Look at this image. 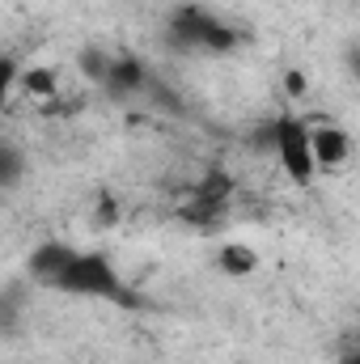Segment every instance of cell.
Wrapping results in <instances>:
<instances>
[{
  "label": "cell",
  "mask_w": 360,
  "mask_h": 364,
  "mask_svg": "<svg viewBox=\"0 0 360 364\" xmlns=\"http://www.w3.org/2000/svg\"><path fill=\"white\" fill-rule=\"evenodd\" d=\"M149 68L136 60V55H119L115 60V68H110V77L102 81V90L110 93V97H136V93L149 90Z\"/></svg>",
  "instance_id": "4"
},
{
  "label": "cell",
  "mask_w": 360,
  "mask_h": 364,
  "mask_svg": "<svg viewBox=\"0 0 360 364\" xmlns=\"http://www.w3.org/2000/svg\"><path fill=\"white\" fill-rule=\"evenodd\" d=\"M55 288L73 292V296H97V301H115V305H136V296L123 284V275L115 272V263L106 255H97V250H77Z\"/></svg>",
  "instance_id": "1"
},
{
  "label": "cell",
  "mask_w": 360,
  "mask_h": 364,
  "mask_svg": "<svg viewBox=\"0 0 360 364\" xmlns=\"http://www.w3.org/2000/svg\"><path fill=\"white\" fill-rule=\"evenodd\" d=\"M17 174H21V153H17L13 144H4V170H0V182H4V186H13Z\"/></svg>",
  "instance_id": "10"
},
{
  "label": "cell",
  "mask_w": 360,
  "mask_h": 364,
  "mask_svg": "<svg viewBox=\"0 0 360 364\" xmlns=\"http://www.w3.org/2000/svg\"><path fill=\"white\" fill-rule=\"evenodd\" d=\"M275 157L284 166V174L292 182H314V170H318V157H314V127L301 123L297 114H280L275 123Z\"/></svg>",
  "instance_id": "3"
},
{
  "label": "cell",
  "mask_w": 360,
  "mask_h": 364,
  "mask_svg": "<svg viewBox=\"0 0 360 364\" xmlns=\"http://www.w3.org/2000/svg\"><path fill=\"white\" fill-rule=\"evenodd\" d=\"M348 64L356 68V77H360V51H348Z\"/></svg>",
  "instance_id": "13"
},
{
  "label": "cell",
  "mask_w": 360,
  "mask_h": 364,
  "mask_svg": "<svg viewBox=\"0 0 360 364\" xmlns=\"http://www.w3.org/2000/svg\"><path fill=\"white\" fill-rule=\"evenodd\" d=\"M339 364H360V352H348V356H344Z\"/></svg>",
  "instance_id": "14"
},
{
  "label": "cell",
  "mask_w": 360,
  "mask_h": 364,
  "mask_svg": "<svg viewBox=\"0 0 360 364\" xmlns=\"http://www.w3.org/2000/svg\"><path fill=\"white\" fill-rule=\"evenodd\" d=\"M110 68H115V60H110V55H102V47H85V51H81V73H85L90 81L102 85V81L110 77Z\"/></svg>",
  "instance_id": "8"
},
{
  "label": "cell",
  "mask_w": 360,
  "mask_h": 364,
  "mask_svg": "<svg viewBox=\"0 0 360 364\" xmlns=\"http://www.w3.org/2000/svg\"><path fill=\"white\" fill-rule=\"evenodd\" d=\"M348 153H352V140H348L344 127H331V123L314 127V157H318V166H344Z\"/></svg>",
  "instance_id": "6"
},
{
  "label": "cell",
  "mask_w": 360,
  "mask_h": 364,
  "mask_svg": "<svg viewBox=\"0 0 360 364\" xmlns=\"http://www.w3.org/2000/svg\"><path fill=\"white\" fill-rule=\"evenodd\" d=\"M259 267V255L250 246H225L221 250V272L225 275H250Z\"/></svg>",
  "instance_id": "7"
},
{
  "label": "cell",
  "mask_w": 360,
  "mask_h": 364,
  "mask_svg": "<svg viewBox=\"0 0 360 364\" xmlns=\"http://www.w3.org/2000/svg\"><path fill=\"white\" fill-rule=\"evenodd\" d=\"M4 85H17V60L4 55Z\"/></svg>",
  "instance_id": "11"
},
{
  "label": "cell",
  "mask_w": 360,
  "mask_h": 364,
  "mask_svg": "<svg viewBox=\"0 0 360 364\" xmlns=\"http://www.w3.org/2000/svg\"><path fill=\"white\" fill-rule=\"evenodd\" d=\"M284 81H288V93H305V77L301 73H288Z\"/></svg>",
  "instance_id": "12"
},
{
  "label": "cell",
  "mask_w": 360,
  "mask_h": 364,
  "mask_svg": "<svg viewBox=\"0 0 360 364\" xmlns=\"http://www.w3.org/2000/svg\"><path fill=\"white\" fill-rule=\"evenodd\" d=\"M73 246H64V242H47V246H38L34 255H30V275L43 284V288H55L60 284V275H64V267L73 263Z\"/></svg>",
  "instance_id": "5"
},
{
  "label": "cell",
  "mask_w": 360,
  "mask_h": 364,
  "mask_svg": "<svg viewBox=\"0 0 360 364\" xmlns=\"http://www.w3.org/2000/svg\"><path fill=\"white\" fill-rule=\"evenodd\" d=\"M170 43L179 51H216V55H225V51L238 47V34L229 26H221L208 9L182 4V9L170 13Z\"/></svg>",
  "instance_id": "2"
},
{
  "label": "cell",
  "mask_w": 360,
  "mask_h": 364,
  "mask_svg": "<svg viewBox=\"0 0 360 364\" xmlns=\"http://www.w3.org/2000/svg\"><path fill=\"white\" fill-rule=\"evenodd\" d=\"M21 85L30 93H38V97H51V93H55V73H51V68H30Z\"/></svg>",
  "instance_id": "9"
}]
</instances>
